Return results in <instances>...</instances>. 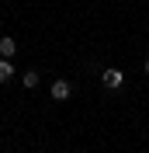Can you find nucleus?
I'll list each match as a JSON object with an SVG mask.
<instances>
[{
  "mask_svg": "<svg viewBox=\"0 0 149 153\" xmlns=\"http://www.w3.org/2000/svg\"><path fill=\"white\" fill-rule=\"evenodd\" d=\"M21 84L28 87V91H31V87H38V70H28V73L21 76Z\"/></svg>",
  "mask_w": 149,
  "mask_h": 153,
  "instance_id": "obj_5",
  "label": "nucleus"
},
{
  "mask_svg": "<svg viewBox=\"0 0 149 153\" xmlns=\"http://www.w3.org/2000/svg\"><path fill=\"white\" fill-rule=\"evenodd\" d=\"M14 52H18V42H14L10 35H4V38H0V56H4V59H14Z\"/></svg>",
  "mask_w": 149,
  "mask_h": 153,
  "instance_id": "obj_3",
  "label": "nucleus"
},
{
  "mask_svg": "<svg viewBox=\"0 0 149 153\" xmlns=\"http://www.w3.org/2000/svg\"><path fill=\"white\" fill-rule=\"evenodd\" d=\"M10 76H14V63H10V59H4V56H0V84H7Z\"/></svg>",
  "mask_w": 149,
  "mask_h": 153,
  "instance_id": "obj_4",
  "label": "nucleus"
},
{
  "mask_svg": "<svg viewBox=\"0 0 149 153\" xmlns=\"http://www.w3.org/2000/svg\"><path fill=\"white\" fill-rule=\"evenodd\" d=\"M49 94L56 97V101H69V94H73V84H69V80H56Z\"/></svg>",
  "mask_w": 149,
  "mask_h": 153,
  "instance_id": "obj_2",
  "label": "nucleus"
},
{
  "mask_svg": "<svg viewBox=\"0 0 149 153\" xmlns=\"http://www.w3.org/2000/svg\"><path fill=\"white\" fill-rule=\"evenodd\" d=\"M101 84L108 87V91H118V87L125 84V73H121V70H114V66H111V70H104V73H101Z\"/></svg>",
  "mask_w": 149,
  "mask_h": 153,
  "instance_id": "obj_1",
  "label": "nucleus"
},
{
  "mask_svg": "<svg viewBox=\"0 0 149 153\" xmlns=\"http://www.w3.org/2000/svg\"><path fill=\"white\" fill-rule=\"evenodd\" d=\"M142 70H146V73H149V59H146V63H142Z\"/></svg>",
  "mask_w": 149,
  "mask_h": 153,
  "instance_id": "obj_6",
  "label": "nucleus"
}]
</instances>
